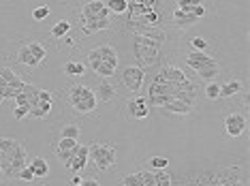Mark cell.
Wrapping results in <instances>:
<instances>
[{"label": "cell", "mask_w": 250, "mask_h": 186, "mask_svg": "<svg viewBox=\"0 0 250 186\" xmlns=\"http://www.w3.org/2000/svg\"><path fill=\"white\" fill-rule=\"evenodd\" d=\"M161 41H162V34H156V36H152V34H135L133 36L135 60H137L141 67H152L156 60H159Z\"/></svg>", "instance_id": "1"}, {"label": "cell", "mask_w": 250, "mask_h": 186, "mask_svg": "<svg viewBox=\"0 0 250 186\" xmlns=\"http://www.w3.org/2000/svg\"><path fill=\"white\" fill-rule=\"evenodd\" d=\"M69 103L73 105V109L77 114H90V111H94L99 101L94 97V90L79 84V86H73L69 90Z\"/></svg>", "instance_id": "2"}, {"label": "cell", "mask_w": 250, "mask_h": 186, "mask_svg": "<svg viewBox=\"0 0 250 186\" xmlns=\"http://www.w3.org/2000/svg\"><path fill=\"white\" fill-rule=\"evenodd\" d=\"M90 152L88 156L96 163V167L101 171H107L113 163H116V148L113 146H107V143H90Z\"/></svg>", "instance_id": "3"}, {"label": "cell", "mask_w": 250, "mask_h": 186, "mask_svg": "<svg viewBox=\"0 0 250 186\" xmlns=\"http://www.w3.org/2000/svg\"><path fill=\"white\" fill-rule=\"evenodd\" d=\"M109 13L111 11L105 7L103 0H90V2H86L84 7H81L84 22H88V19H109Z\"/></svg>", "instance_id": "4"}, {"label": "cell", "mask_w": 250, "mask_h": 186, "mask_svg": "<svg viewBox=\"0 0 250 186\" xmlns=\"http://www.w3.org/2000/svg\"><path fill=\"white\" fill-rule=\"evenodd\" d=\"M145 82V73L141 67H126L122 73V84L126 86L130 92H139L141 86Z\"/></svg>", "instance_id": "5"}, {"label": "cell", "mask_w": 250, "mask_h": 186, "mask_svg": "<svg viewBox=\"0 0 250 186\" xmlns=\"http://www.w3.org/2000/svg\"><path fill=\"white\" fill-rule=\"evenodd\" d=\"M186 65L193 68V71H203V68H210V67H218V62L214 60L212 56L203 54V51H190L188 58H186Z\"/></svg>", "instance_id": "6"}, {"label": "cell", "mask_w": 250, "mask_h": 186, "mask_svg": "<svg viewBox=\"0 0 250 186\" xmlns=\"http://www.w3.org/2000/svg\"><path fill=\"white\" fill-rule=\"evenodd\" d=\"M244 129H246V118H244L242 114H229L225 118V131H227V135L229 137H240Z\"/></svg>", "instance_id": "7"}, {"label": "cell", "mask_w": 250, "mask_h": 186, "mask_svg": "<svg viewBox=\"0 0 250 186\" xmlns=\"http://www.w3.org/2000/svg\"><path fill=\"white\" fill-rule=\"evenodd\" d=\"M122 186H154V173L152 171H137L122 178Z\"/></svg>", "instance_id": "8"}, {"label": "cell", "mask_w": 250, "mask_h": 186, "mask_svg": "<svg viewBox=\"0 0 250 186\" xmlns=\"http://www.w3.org/2000/svg\"><path fill=\"white\" fill-rule=\"evenodd\" d=\"M128 111H130V118H137V120H143L150 116V107L145 103V97H135L128 101Z\"/></svg>", "instance_id": "9"}, {"label": "cell", "mask_w": 250, "mask_h": 186, "mask_svg": "<svg viewBox=\"0 0 250 186\" xmlns=\"http://www.w3.org/2000/svg\"><path fill=\"white\" fill-rule=\"evenodd\" d=\"M88 152H90V148L88 146H79V152L75 154L71 161L64 165V167H69V169H73V171H84L86 169V165H88Z\"/></svg>", "instance_id": "10"}, {"label": "cell", "mask_w": 250, "mask_h": 186, "mask_svg": "<svg viewBox=\"0 0 250 186\" xmlns=\"http://www.w3.org/2000/svg\"><path fill=\"white\" fill-rule=\"evenodd\" d=\"M94 97L99 103H109V101L116 99V88H113L109 82H101L99 88L94 90Z\"/></svg>", "instance_id": "11"}, {"label": "cell", "mask_w": 250, "mask_h": 186, "mask_svg": "<svg viewBox=\"0 0 250 186\" xmlns=\"http://www.w3.org/2000/svg\"><path fill=\"white\" fill-rule=\"evenodd\" d=\"M173 22H176L178 28H188V26H193L197 22V17H195L193 13H184L182 9H176V11H173Z\"/></svg>", "instance_id": "12"}, {"label": "cell", "mask_w": 250, "mask_h": 186, "mask_svg": "<svg viewBox=\"0 0 250 186\" xmlns=\"http://www.w3.org/2000/svg\"><path fill=\"white\" fill-rule=\"evenodd\" d=\"M107 28H109V19H88V22H84V26H81V33L92 34L96 30H107Z\"/></svg>", "instance_id": "13"}, {"label": "cell", "mask_w": 250, "mask_h": 186, "mask_svg": "<svg viewBox=\"0 0 250 186\" xmlns=\"http://www.w3.org/2000/svg\"><path fill=\"white\" fill-rule=\"evenodd\" d=\"M28 167L32 169V173H35V178H45V175L50 173V165H47V161H45V158H41V156L32 158Z\"/></svg>", "instance_id": "14"}, {"label": "cell", "mask_w": 250, "mask_h": 186, "mask_svg": "<svg viewBox=\"0 0 250 186\" xmlns=\"http://www.w3.org/2000/svg\"><path fill=\"white\" fill-rule=\"evenodd\" d=\"M165 111H171V114H180V116H186L190 109H193V105H188V103H184V101L180 99H171L169 103L162 107Z\"/></svg>", "instance_id": "15"}, {"label": "cell", "mask_w": 250, "mask_h": 186, "mask_svg": "<svg viewBox=\"0 0 250 186\" xmlns=\"http://www.w3.org/2000/svg\"><path fill=\"white\" fill-rule=\"evenodd\" d=\"M240 90H242V82H237V79H231V82H227V84H222V86H220V99H231V97H235Z\"/></svg>", "instance_id": "16"}, {"label": "cell", "mask_w": 250, "mask_h": 186, "mask_svg": "<svg viewBox=\"0 0 250 186\" xmlns=\"http://www.w3.org/2000/svg\"><path fill=\"white\" fill-rule=\"evenodd\" d=\"M99 50V56H101V62H109L111 67H118V54H116V50L109 45H101V47H96Z\"/></svg>", "instance_id": "17"}, {"label": "cell", "mask_w": 250, "mask_h": 186, "mask_svg": "<svg viewBox=\"0 0 250 186\" xmlns=\"http://www.w3.org/2000/svg\"><path fill=\"white\" fill-rule=\"evenodd\" d=\"M18 62H19V65H26V67H36V65H39V60L30 54L28 45H24V47H19V50H18Z\"/></svg>", "instance_id": "18"}, {"label": "cell", "mask_w": 250, "mask_h": 186, "mask_svg": "<svg viewBox=\"0 0 250 186\" xmlns=\"http://www.w3.org/2000/svg\"><path fill=\"white\" fill-rule=\"evenodd\" d=\"M0 77L4 79L7 86H21V84H26L24 79H21L15 71H11V68H0Z\"/></svg>", "instance_id": "19"}, {"label": "cell", "mask_w": 250, "mask_h": 186, "mask_svg": "<svg viewBox=\"0 0 250 186\" xmlns=\"http://www.w3.org/2000/svg\"><path fill=\"white\" fill-rule=\"evenodd\" d=\"M52 111V103H43L39 101L36 105H30V116L32 118H47Z\"/></svg>", "instance_id": "20"}, {"label": "cell", "mask_w": 250, "mask_h": 186, "mask_svg": "<svg viewBox=\"0 0 250 186\" xmlns=\"http://www.w3.org/2000/svg\"><path fill=\"white\" fill-rule=\"evenodd\" d=\"M105 7L109 9L111 13L120 15V13H126L128 11V0H107Z\"/></svg>", "instance_id": "21"}, {"label": "cell", "mask_w": 250, "mask_h": 186, "mask_svg": "<svg viewBox=\"0 0 250 186\" xmlns=\"http://www.w3.org/2000/svg\"><path fill=\"white\" fill-rule=\"evenodd\" d=\"M64 73H67L69 77H81L86 73V67L81 65V62H67V65H64Z\"/></svg>", "instance_id": "22"}, {"label": "cell", "mask_w": 250, "mask_h": 186, "mask_svg": "<svg viewBox=\"0 0 250 186\" xmlns=\"http://www.w3.org/2000/svg\"><path fill=\"white\" fill-rule=\"evenodd\" d=\"M69 33H71V24L67 19H60V22L52 28V36H56V39H64Z\"/></svg>", "instance_id": "23"}, {"label": "cell", "mask_w": 250, "mask_h": 186, "mask_svg": "<svg viewBox=\"0 0 250 186\" xmlns=\"http://www.w3.org/2000/svg\"><path fill=\"white\" fill-rule=\"evenodd\" d=\"M92 71H94L96 75H101V77H111L113 73H116V67H111L109 62H99V65L92 68Z\"/></svg>", "instance_id": "24"}, {"label": "cell", "mask_w": 250, "mask_h": 186, "mask_svg": "<svg viewBox=\"0 0 250 186\" xmlns=\"http://www.w3.org/2000/svg\"><path fill=\"white\" fill-rule=\"evenodd\" d=\"M77 137H79V126L67 124L60 129V139H77Z\"/></svg>", "instance_id": "25"}, {"label": "cell", "mask_w": 250, "mask_h": 186, "mask_svg": "<svg viewBox=\"0 0 250 186\" xmlns=\"http://www.w3.org/2000/svg\"><path fill=\"white\" fill-rule=\"evenodd\" d=\"M205 97H208L210 101L220 99V86H218V82H208V86H205Z\"/></svg>", "instance_id": "26"}, {"label": "cell", "mask_w": 250, "mask_h": 186, "mask_svg": "<svg viewBox=\"0 0 250 186\" xmlns=\"http://www.w3.org/2000/svg\"><path fill=\"white\" fill-rule=\"evenodd\" d=\"M171 175L165 171V169H161L159 173H154V186H171Z\"/></svg>", "instance_id": "27"}, {"label": "cell", "mask_w": 250, "mask_h": 186, "mask_svg": "<svg viewBox=\"0 0 250 186\" xmlns=\"http://www.w3.org/2000/svg\"><path fill=\"white\" fill-rule=\"evenodd\" d=\"M199 4H203L201 0H178V9H182L184 13H193L195 7H199Z\"/></svg>", "instance_id": "28"}, {"label": "cell", "mask_w": 250, "mask_h": 186, "mask_svg": "<svg viewBox=\"0 0 250 186\" xmlns=\"http://www.w3.org/2000/svg\"><path fill=\"white\" fill-rule=\"evenodd\" d=\"M218 73H220V67H210V68H203V71H199L197 75L201 79H205V82H212L214 77H218Z\"/></svg>", "instance_id": "29"}, {"label": "cell", "mask_w": 250, "mask_h": 186, "mask_svg": "<svg viewBox=\"0 0 250 186\" xmlns=\"http://www.w3.org/2000/svg\"><path fill=\"white\" fill-rule=\"evenodd\" d=\"M148 165H150L152 169H156V171H161V169H167L169 161H167V158H162V156H152L150 161H148Z\"/></svg>", "instance_id": "30"}, {"label": "cell", "mask_w": 250, "mask_h": 186, "mask_svg": "<svg viewBox=\"0 0 250 186\" xmlns=\"http://www.w3.org/2000/svg\"><path fill=\"white\" fill-rule=\"evenodd\" d=\"M28 50H30V54H32V56H35V58H36V60H39V62H41V60H43V58H45V56H47V54H45V50H43V47H41L39 43H32V41H30V43H28Z\"/></svg>", "instance_id": "31"}, {"label": "cell", "mask_w": 250, "mask_h": 186, "mask_svg": "<svg viewBox=\"0 0 250 186\" xmlns=\"http://www.w3.org/2000/svg\"><path fill=\"white\" fill-rule=\"evenodd\" d=\"M18 180H21V182H32V180H35V173H32V169L28 167V165L18 173Z\"/></svg>", "instance_id": "32"}, {"label": "cell", "mask_w": 250, "mask_h": 186, "mask_svg": "<svg viewBox=\"0 0 250 186\" xmlns=\"http://www.w3.org/2000/svg\"><path fill=\"white\" fill-rule=\"evenodd\" d=\"M26 116H30V107H28V105H18L15 111H13V118L21 120V118H26Z\"/></svg>", "instance_id": "33"}, {"label": "cell", "mask_w": 250, "mask_h": 186, "mask_svg": "<svg viewBox=\"0 0 250 186\" xmlns=\"http://www.w3.org/2000/svg\"><path fill=\"white\" fill-rule=\"evenodd\" d=\"M47 15H50V9H47V7H36L35 11H32V17H35L36 22H41V19H45Z\"/></svg>", "instance_id": "34"}, {"label": "cell", "mask_w": 250, "mask_h": 186, "mask_svg": "<svg viewBox=\"0 0 250 186\" xmlns=\"http://www.w3.org/2000/svg\"><path fill=\"white\" fill-rule=\"evenodd\" d=\"M190 45L195 47V51H203L205 47H208V41H205V39H201V36H195V39L190 41Z\"/></svg>", "instance_id": "35"}, {"label": "cell", "mask_w": 250, "mask_h": 186, "mask_svg": "<svg viewBox=\"0 0 250 186\" xmlns=\"http://www.w3.org/2000/svg\"><path fill=\"white\" fill-rule=\"evenodd\" d=\"M75 146H77V139H60V143H58L60 150H73Z\"/></svg>", "instance_id": "36"}, {"label": "cell", "mask_w": 250, "mask_h": 186, "mask_svg": "<svg viewBox=\"0 0 250 186\" xmlns=\"http://www.w3.org/2000/svg\"><path fill=\"white\" fill-rule=\"evenodd\" d=\"M39 101H43V103H52V92H47V90H39Z\"/></svg>", "instance_id": "37"}, {"label": "cell", "mask_w": 250, "mask_h": 186, "mask_svg": "<svg viewBox=\"0 0 250 186\" xmlns=\"http://www.w3.org/2000/svg\"><path fill=\"white\" fill-rule=\"evenodd\" d=\"M193 15H195V17H197V19H201V17H203V15H205V9H203V4H199V7H195V9H193Z\"/></svg>", "instance_id": "38"}, {"label": "cell", "mask_w": 250, "mask_h": 186, "mask_svg": "<svg viewBox=\"0 0 250 186\" xmlns=\"http://www.w3.org/2000/svg\"><path fill=\"white\" fill-rule=\"evenodd\" d=\"M81 186H101V184L94 178H86V180H81Z\"/></svg>", "instance_id": "39"}, {"label": "cell", "mask_w": 250, "mask_h": 186, "mask_svg": "<svg viewBox=\"0 0 250 186\" xmlns=\"http://www.w3.org/2000/svg\"><path fill=\"white\" fill-rule=\"evenodd\" d=\"M71 184H73V186H77V184H81V178H79V175H75V178H73V180H71Z\"/></svg>", "instance_id": "40"}, {"label": "cell", "mask_w": 250, "mask_h": 186, "mask_svg": "<svg viewBox=\"0 0 250 186\" xmlns=\"http://www.w3.org/2000/svg\"><path fill=\"white\" fill-rule=\"evenodd\" d=\"M2 180H4V175H2V169H0V182H2Z\"/></svg>", "instance_id": "41"}, {"label": "cell", "mask_w": 250, "mask_h": 186, "mask_svg": "<svg viewBox=\"0 0 250 186\" xmlns=\"http://www.w3.org/2000/svg\"><path fill=\"white\" fill-rule=\"evenodd\" d=\"M77 186H81V184H77Z\"/></svg>", "instance_id": "42"}]
</instances>
